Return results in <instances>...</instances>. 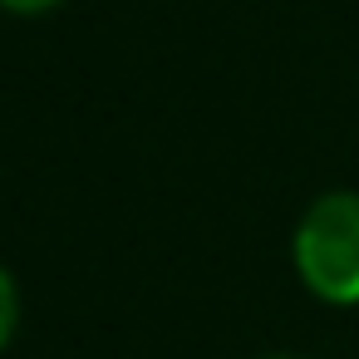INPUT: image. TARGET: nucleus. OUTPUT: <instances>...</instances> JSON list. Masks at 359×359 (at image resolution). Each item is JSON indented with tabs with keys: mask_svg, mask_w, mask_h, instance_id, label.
Returning a JSON list of instances; mask_svg holds the SVG:
<instances>
[{
	"mask_svg": "<svg viewBox=\"0 0 359 359\" xmlns=\"http://www.w3.org/2000/svg\"><path fill=\"white\" fill-rule=\"evenodd\" d=\"M290 256L310 295L330 305H359V192L315 197L295 226Z\"/></svg>",
	"mask_w": 359,
	"mask_h": 359,
	"instance_id": "nucleus-1",
	"label": "nucleus"
},
{
	"mask_svg": "<svg viewBox=\"0 0 359 359\" xmlns=\"http://www.w3.org/2000/svg\"><path fill=\"white\" fill-rule=\"evenodd\" d=\"M15 325H20V290H15V276L0 266V349L15 339Z\"/></svg>",
	"mask_w": 359,
	"mask_h": 359,
	"instance_id": "nucleus-2",
	"label": "nucleus"
},
{
	"mask_svg": "<svg viewBox=\"0 0 359 359\" xmlns=\"http://www.w3.org/2000/svg\"><path fill=\"white\" fill-rule=\"evenodd\" d=\"M266 359H295V354H266Z\"/></svg>",
	"mask_w": 359,
	"mask_h": 359,
	"instance_id": "nucleus-4",
	"label": "nucleus"
},
{
	"mask_svg": "<svg viewBox=\"0 0 359 359\" xmlns=\"http://www.w3.org/2000/svg\"><path fill=\"white\" fill-rule=\"evenodd\" d=\"M6 11H15V15H45V11H55L60 0H0Z\"/></svg>",
	"mask_w": 359,
	"mask_h": 359,
	"instance_id": "nucleus-3",
	"label": "nucleus"
}]
</instances>
